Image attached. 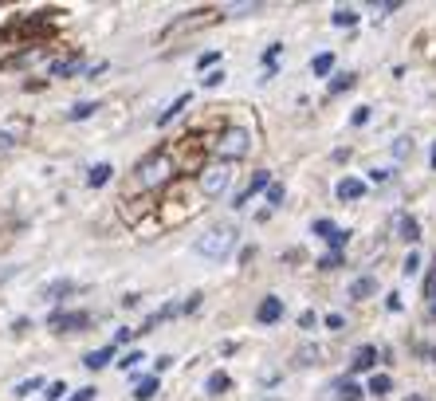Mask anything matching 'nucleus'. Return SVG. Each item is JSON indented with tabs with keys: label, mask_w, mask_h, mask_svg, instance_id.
<instances>
[{
	"label": "nucleus",
	"mask_w": 436,
	"mask_h": 401,
	"mask_svg": "<svg viewBox=\"0 0 436 401\" xmlns=\"http://www.w3.org/2000/svg\"><path fill=\"white\" fill-rule=\"evenodd\" d=\"M134 173H138V185H142V189H154V185H165V181L177 173V165H173L169 150H154L150 158H142V162H138Z\"/></svg>",
	"instance_id": "obj_1"
},
{
	"label": "nucleus",
	"mask_w": 436,
	"mask_h": 401,
	"mask_svg": "<svg viewBox=\"0 0 436 401\" xmlns=\"http://www.w3.org/2000/svg\"><path fill=\"white\" fill-rule=\"evenodd\" d=\"M134 334H138V331H118V334H114V346H118V342H130Z\"/></svg>",
	"instance_id": "obj_45"
},
{
	"label": "nucleus",
	"mask_w": 436,
	"mask_h": 401,
	"mask_svg": "<svg viewBox=\"0 0 436 401\" xmlns=\"http://www.w3.org/2000/svg\"><path fill=\"white\" fill-rule=\"evenodd\" d=\"M299 358H303V362H311V358H318V346H307V350H299Z\"/></svg>",
	"instance_id": "obj_44"
},
{
	"label": "nucleus",
	"mask_w": 436,
	"mask_h": 401,
	"mask_svg": "<svg viewBox=\"0 0 436 401\" xmlns=\"http://www.w3.org/2000/svg\"><path fill=\"white\" fill-rule=\"evenodd\" d=\"M311 71H315V75H330V71H334V55L330 52L315 55V60H311Z\"/></svg>",
	"instance_id": "obj_20"
},
{
	"label": "nucleus",
	"mask_w": 436,
	"mask_h": 401,
	"mask_svg": "<svg viewBox=\"0 0 436 401\" xmlns=\"http://www.w3.org/2000/svg\"><path fill=\"white\" fill-rule=\"evenodd\" d=\"M350 122H354V126H366V122H369V106H358V111L350 114Z\"/></svg>",
	"instance_id": "obj_34"
},
{
	"label": "nucleus",
	"mask_w": 436,
	"mask_h": 401,
	"mask_svg": "<svg viewBox=\"0 0 436 401\" xmlns=\"http://www.w3.org/2000/svg\"><path fill=\"white\" fill-rule=\"evenodd\" d=\"M12 145V134H4V130H0V150H9Z\"/></svg>",
	"instance_id": "obj_46"
},
{
	"label": "nucleus",
	"mask_w": 436,
	"mask_h": 401,
	"mask_svg": "<svg viewBox=\"0 0 436 401\" xmlns=\"http://www.w3.org/2000/svg\"><path fill=\"white\" fill-rule=\"evenodd\" d=\"M154 393H162V385H157V374H154V378H142V382H138V390H134V397H138V401H150Z\"/></svg>",
	"instance_id": "obj_17"
},
{
	"label": "nucleus",
	"mask_w": 436,
	"mask_h": 401,
	"mask_svg": "<svg viewBox=\"0 0 436 401\" xmlns=\"http://www.w3.org/2000/svg\"><path fill=\"white\" fill-rule=\"evenodd\" d=\"M63 393H67V385H63V382H52V385H47V393H43V401H60Z\"/></svg>",
	"instance_id": "obj_30"
},
{
	"label": "nucleus",
	"mask_w": 436,
	"mask_h": 401,
	"mask_svg": "<svg viewBox=\"0 0 436 401\" xmlns=\"http://www.w3.org/2000/svg\"><path fill=\"white\" fill-rule=\"evenodd\" d=\"M374 362H377V346H358V350H354L350 370H354V374H362V370H374Z\"/></svg>",
	"instance_id": "obj_10"
},
{
	"label": "nucleus",
	"mask_w": 436,
	"mask_h": 401,
	"mask_svg": "<svg viewBox=\"0 0 436 401\" xmlns=\"http://www.w3.org/2000/svg\"><path fill=\"white\" fill-rule=\"evenodd\" d=\"M267 185H272V173H267V170H259V173H256V177H252V181H248V189H244V193H240V197H236V209H240V205H248L252 197H256V193H259V189H267Z\"/></svg>",
	"instance_id": "obj_8"
},
{
	"label": "nucleus",
	"mask_w": 436,
	"mask_h": 401,
	"mask_svg": "<svg viewBox=\"0 0 436 401\" xmlns=\"http://www.w3.org/2000/svg\"><path fill=\"white\" fill-rule=\"evenodd\" d=\"M354 83H358V75H354V71H342V75H334V79H330V94H342V91H350Z\"/></svg>",
	"instance_id": "obj_18"
},
{
	"label": "nucleus",
	"mask_w": 436,
	"mask_h": 401,
	"mask_svg": "<svg viewBox=\"0 0 436 401\" xmlns=\"http://www.w3.org/2000/svg\"><path fill=\"white\" fill-rule=\"evenodd\" d=\"M267 205H283V185H267Z\"/></svg>",
	"instance_id": "obj_33"
},
{
	"label": "nucleus",
	"mask_w": 436,
	"mask_h": 401,
	"mask_svg": "<svg viewBox=\"0 0 436 401\" xmlns=\"http://www.w3.org/2000/svg\"><path fill=\"white\" fill-rule=\"evenodd\" d=\"M248 145H252L248 130L232 126V130H224V134L216 138V154H220L224 162H232V158H244V154H248Z\"/></svg>",
	"instance_id": "obj_3"
},
{
	"label": "nucleus",
	"mask_w": 436,
	"mask_h": 401,
	"mask_svg": "<svg viewBox=\"0 0 436 401\" xmlns=\"http://www.w3.org/2000/svg\"><path fill=\"white\" fill-rule=\"evenodd\" d=\"M228 181H232L228 165H208V170H201V193H205V197H220L224 189H228Z\"/></svg>",
	"instance_id": "obj_4"
},
{
	"label": "nucleus",
	"mask_w": 436,
	"mask_h": 401,
	"mask_svg": "<svg viewBox=\"0 0 436 401\" xmlns=\"http://www.w3.org/2000/svg\"><path fill=\"white\" fill-rule=\"evenodd\" d=\"M228 385H232V378H228V374H224V370H216V374H208V382H205V390H208V393H213V397H220V393H224V390H228Z\"/></svg>",
	"instance_id": "obj_16"
},
{
	"label": "nucleus",
	"mask_w": 436,
	"mask_h": 401,
	"mask_svg": "<svg viewBox=\"0 0 436 401\" xmlns=\"http://www.w3.org/2000/svg\"><path fill=\"white\" fill-rule=\"evenodd\" d=\"M374 291H377V280H374V275H362V280L350 283V299H369Z\"/></svg>",
	"instance_id": "obj_13"
},
{
	"label": "nucleus",
	"mask_w": 436,
	"mask_h": 401,
	"mask_svg": "<svg viewBox=\"0 0 436 401\" xmlns=\"http://www.w3.org/2000/svg\"><path fill=\"white\" fill-rule=\"evenodd\" d=\"M342 323H346L342 315H326V326H330V331H342Z\"/></svg>",
	"instance_id": "obj_40"
},
{
	"label": "nucleus",
	"mask_w": 436,
	"mask_h": 401,
	"mask_svg": "<svg viewBox=\"0 0 436 401\" xmlns=\"http://www.w3.org/2000/svg\"><path fill=\"white\" fill-rule=\"evenodd\" d=\"M385 307H389V311H401V307H405V303H401V295H397V291H393V295L385 299Z\"/></svg>",
	"instance_id": "obj_39"
},
{
	"label": "nucleus",
	"mask_w": 436,
	"mask_h": 401,
	"mask_svg": "<svg viewBox=\"0 0 436 401\" xmlns=\"http://www.w3.org/2000/svg\"><path fill=\"white\" fill-rule=\"evenodd\" d=\"M428 162H432V170H436V142H432V158H428Z\"/></svg>",
	"instance_id": "obj_48"
},
{
	"label": "nucleus",
	"mask_w": 436,
	"mask_h": 401,
	"mask_svg": "<svg viewBox=\"0 0 436 401\" xmlns=\"http://www.w3.org/2000/svg\"><path fill=\"white\" fill-rule=\"evenodd\" d=\"M94 111H99V103H79V106H71V111H67V119L71 122H83V119H91Z\"/></svg>",
	"instance_id": "obj_23"
},
{
	"label": "nucleus",
	"mask_w": 436,
	"mask_h": 401,
	"mask_svg": "<svg viewBox=\"0 0 436 401\" xmlns=\"http://www.w3.org/2000/svg\"><path fill=\"white\" fill-rule=\"evenodd\" d=\"M334 24H338V28H354V24H358V12H354V9H334Z\"/></svg>",
	"instance_id": "obj_22"
},
{
	"label": "nucleus",
	"mask_w": 436,
	"mask_h": 401,
	"mask_svg": "<svg viewBox=\"0 0 436 401\" xmlns=\"http://www.w3.org/2000/svg\"><path fill=\"white\" fill-rule=\"evenodd\" d=\"M275 60H279V43H272V48L264 52V63H275Z\"/></svg>",
	"instance_id": "obj_41"
},
{
	"label": "nucleus",
	"mask_w": 436,
	"mask_h": 401,
	"mask_svg": "<svg viewBox=\"0 0 436 401\" xmlns=\"http://www.w3.org/2000/svg\"><path fill=\"white\" fill-rule=\"evenodd\" d=\"M405 401H425V397H420V393H409V397H405Z\"/></svg>",
	"instance_id": "obj_47"
},
{
	"label": "nucleus",
	"mask_w": 436,
	"mask_h": 401,
	"mask_svg": "<svg viewBox=\"0 0 436 401\" xmlns=\"http://www.w3.org/2000/svg\"><path fill=\"white\" fill-rule=\"evenodd\" d=\"M201 83H205V87H220V83H224V71H208Z\"/></svg>",
	"instance_id": "obj_35"
},
{
	"label": "nucleus",
	"mask_w": 436,
	"mask_h": 401,
	"mask_svg": "<svg viewBox=\"0 0 436 401\" xmlns=\"http://www.w3.org/2000/svg\"><path fill=\"white\" fill-rule=\"evenodd\" d=\"M111 358H114V342H111V346L91 350V354L83 358V366H86V370H103V366H111Z\"/></svg>",
	"instance_id": "obj_11"
},
{
	"label": "nucleus",
	"mask_w": 436,
	"mask_h": 401,
	"mask_svg": "<svg viewBox=\"0 0 436 401\" xmlns=\"http://www.w3.org/2000/svg\"><path fill=\"white\" fill-rule=\"evenodd\" d=\"M94 393H99V390H94V385H83V390H75L67 401H94Z\"/></svg>",
	"instance_id": "obj_31"
},
{
	"label": "nucleus",
	"mask_w": 436,
	"mask_h": 401,
	"mask_svg": "<svg viewBox=\"0 0 436 401\" xmlns=\"http://www.w3.org/2000/svg\"><path fill=\"white\" fill-rule=\"evenodd\" d=\"M334 232H338V224H330V221H315V236H323V240H330Z\"/></svg>",
	"instance_id": "obj_27"
},
{
	"label": "nucleus",
	"mask_w": 436,
	"mask_h": 401,
	"mask_svg": "<svg viewBox=\"0 0 436 401\" xmlns=\"http://www.w3.org/2000/svg\"><path fill=\"white\" fill-rule=\"evenodd\" d=\"M40 385H43V378H28V382L16 385V397H28V393H35Z\"/></svg>",
	"instance_id": "obj_26"
},
{
	"label": "nucleus",
	"mask_w": 436,
	"mask_h": 401,
	"mask_svg": "<svg viewBox=\"0 0 436 401\" xmlns=\"http://www.w3.org/2000/svg\"><path fill=\"white\" fill-rule=\"evenodd\" d=\"M232 244H236V229H232V224H220V229L205 232V236L197 240V252L205 260H224L232 252Z\"/></svg>",
	"instance_id": "obj_2"
},
{
	"label": "nucleus",
	"mask_w": 436,
	"mask_h": 401,
	"mask_svg": "<svg viewBox=\"0 0 436 401\" xmlns=\"http://www.w3.org/2000/svg\"><path fill=\"white\" fill-rule=\"evenodd\" d=\"M201 299H205V295H189L185 303H181V311H197V307H201Z\"/></svg>",
	"instance_id": "obj_37"
},
{
	"label": "nucleus",
	"mask_w": 436,
	"mask_h": 401,
	"mask_svg": "<svg viewBox=\"0 0 436 401\" xmlns=\"http://www.w3.org/2000/svg\"><path fill=\"white\" fill-rule=\"evenodd\" d=\"M334 193H338V201H358V197L366 193V181H358V177H342Z\"/></svg>",
	"instance_id": "obj_9"
},
{
	"label": "nucleus",
	"mask_w": 436,
	"mask_h": 401,
	"mask_svg": "<svg viewBox=\"0 0 436 401\" xmlns=\"http://www.w3.org/2000/svg\"><path fill=\"white\" fill-rule=\"evenodd\" d=\"M71 291H75V287H71L67 280H55L52 287H43V299H60V295H71Z\"/></svg>",
	"instance_id": "obj_25"
},
{
	"label": "nucleus",
	"mask_w": 436,
	"mask_h": 401,
	"mask_svg": "<svg viewBox=\"0 0 436 401\" xmlns=\"http://www.w3.org/2000/svg\"><path fill=\"white\" fill-rule=\"evenodd\" d=\"M393 390V378L389 374H374L369 378V393H377V397H385V393Z\"/></svg>",
	"instance_id": "obj_19"
},
{
	"label": "nucleus",
	"mask_w": 436,
	"mask_h": 401,
	"mask_svg": "<svg viewBox=\"0 0 436 401\" xmlns=\"http://www.w3.org/2000/svg\"><path fill=\"white\" fill-rule=\"evenodd\" d=\"M111 177H114V165L99 162V165H94L91 173H86V185H91V189H103V185H106V181H111Z\"/></svg>",
	"instance_id": "obj_12"
},
{
	"label": "nucleus",
	"mask_w": 436,
	"mask_h": 401,
	"mask_svg": "<svg viewBox=\"0 0 436 401\" xmlns=\"http://www.w3.org/2000/svg\"><path fill=\"white\" fill-rule=\"evenodd\" d=\"M401 240H409V244L420 240V224L413 221V216H401Z\"/></svg>",
	"instance_id": "obj_21"
},
{
	"label": "nucleus",
	"mask_w": 436,
	"mask_h": 401,
	"mask_svg": "<svg viewBox=\"0 0 436 401\" xmlns=\"http://www.w3.org/2000/svg\"><path fill=\"white\" fill-rule=\"evenodd\" d=\"M417 268H420V256H417V252H413V256L405 260V268H401V272H405V275H413V272H417Z\"/></svg>",
	"instance_id": "obj_36"
},
{
	"label": "nucleus",
	"mask_w": 436,
	"mask_h": 401,
	"mask_svg": "<svg viewBox=\"0 0 436 401\" xmlns=\"http://www.w3.org/2000/svg\"><path fill=\"white\" fill-rule=\"evenodd\" d=\"M338 401H362V385L358 382H342L338 385Z\"/></svg>",
	"instance_id": "obj_24"
},
{
	"label": "nucleus",
	"mask_w": 436,
	"mask_h": 401,
	"mask_svg": "<svg viewBox=\"0 0 436 401\" xmlns=\"http://www.w3.org/2000/svg\"><path fill=\"white\" fill-rule=\"evenodd\" d=\"M79 67H83V60H79V55H71V60H60V63H52V75H55V79H71Z\"/></svg>",
	"instance_id": "obj_14"
},
{
	"label": "nucleus",
	"mask_w": 436,
	"mask_h": 401,
	"mask_svg": "<svg viewBox=\"0 0 436 401\" xmlns=\"http://www.w3.org/2000/svg\"><path fill=\"white\" fill-rule=\"evenodd\" d=\"M425 299H436V264L428 268V275H425Z\"/></svg>",
	"instance_id": "obj_29"
},
{
	"label": "nucleus",
	"mask_w": 436,
	"mask_h": 401,
	"mask_svg": "<svg viewBox=\"0 0 436 401\" xmlns=\"http://www.w3.org/2000/svg\"><path fill=\"white\" fill-rule=\"evenodd\" d=\"M169 366H173V358H169V354H162V358L154 362V370H157V374H162V370H169Z\"/></svg>",
	"instance_id": "obj_42"
},
{
	"label": "nucleus",
	"mask_w": 436,
	"mask_h": 401,
	"mask_svg": "<svg viewBox=\"0 0 436 401\" xmlns=\"http://www.w3.org/2000/svg\"><path fill=\"white\" fill-rule=\"evenodd\" d=\"M52 326L55 331H67V334H75V331H86V326H91V315H86V311H55L52 315Z\"/></svg>",
	"instance_id": "obj_6"
},
{
	"label": "nucleus",
	"mask_w": 436,
	"mask_h": 401,
	"mask_svg": "<svg viewBox=\"0 0 436 401\" xmlns=\"http://www.w3.org/2000/svg\"><path fill=\"white\" fill-rule=\"evenodd\" d=\"M338 264H342V256H338V252H326V256L318 260V268H323V272H334Z\"/></svg>",
	"instance_id": "obj_28"
},
{
	"label": "nucleus",
	"mask_w": 436,
	"mask_h": 401,
	"mask_svg": "<svg viewBox=\"0 0 436 401\" xmlns=\"http://www.w3.org/2000/svg\"><path fill=\"white\" fill-rule=\"evenodd\" d=\"M138 362H145V358H142V350H130V354H126V358L118 362V366H122V370H134Z\"/></svg>",
	"instance_id": "obj_32"
},
{
	"label": "nucleus",
	"mask_w": 436,
	"mask_h": 401,
	"mask_svg": "<svg viewBox=\"0 0 436 401\" xmlns=\"http://www.w3.org/2000/svg\"><path fill=\"white\" fill-rule=\"evenodd\" d=\"M213 63H220V52H208V55H201V63H197V67H213Z\"/></svg>",
	"instance_id": "obj_38"
},
{
	"label": "nucleus",
	"mask_w": 436,
	"mask_h": 401,
	"mask_svg": "<svg viewBox=\"0 0 436 401\" xmlns=\"http://www.w3.org/2000/svg\"><path fill=\"white\" fill-rule=\"evenodd\" d=\"M409 150H413V142H409V138H401V142H397V158H405Z\"/></svg>",
	"instance_id": "obj_43"
},
{
	"label": "nucleus",
	"mask_w": 436,
	"mask_h": 401,
	"mask_svg": "<svg viewBox=\"0 0 436 401\" xmlns=\"http://www.w3.org/2000/svg\"><path fill=\"white\" fill-rule=\"evenodd\" d=\"M213 20H216V12H193V16H181L162 32V40H173V35H181V32H197V28L213 24Z\"/></svg>",
	"instance_id": "obj_5"
},
{
	"label": "nucleus",
	"mask_w": 436,
	"mask_h": 401,
	"mask_svg": "<svg viewBox=\"0 0 436 401\" xmlns=\"http://www.w3.org/2000/svg\"><path fill=\"white\" fill-rule=\"evenodd\" d=\"M185 106H189V94H177V99H173V106H169V111H162V114H157V126H169V122L177 119L181 111H185Z\"/></svg>",
	"instance_id": "obj_15"
},
{
	"label": "nucleus",
	"mask_w": 436,
	"mask_h": 401,
	"mask_svg": "<svg viewBox=\"0 0 436 401\" xmlns=\"http://www.w3.org/2000/svg\"><path fill=\"white\" fill-rule=\"evenodd\" d=\"M256 319H259V323H264V326H272V323H279V319H283V299H275V295H267V299H264V303H259V307H256Z\"/></svg>",
	"instance_id": "obj_7"
}]
</instances>
